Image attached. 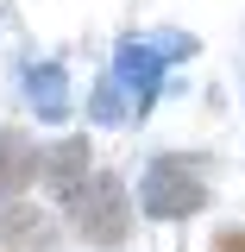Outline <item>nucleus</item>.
Returning <instances> with one entry per match:
<instances>
[{
  "label": "nucleus",
  "instance_id": "1",
  "mask_svg": "<svg viewBox=\"0 0 245 252\" xmlns=\"http://www.w3.org/2000/svg\"><path fill=\"white\" fill-rule=\"evenodd\" d=\"M132 208L157 227H176V220H195L201 208H214V177H208V158L195 152H151L145 170H138V189H132Z\"/></svg>",
  "mask_w": 245,
  "mask_h": 252
},
{
  "label": "nucleus",
  "instance_id": "2",
  "mask_svg": "<svg viewBox=\"0 0 245 252\" xmlns=\"http://www.w3.org/2000/svg\"><path fill=\"white\" fill-rule=\"evenodd\" d=\"M69 233L88 252H120L138 233V208H132V183L120 170H88V183L69 202Z\"/></svg>",
  "mask_w": 245,
  "mask_h": 252
},
{
  "label": "nucleus",
  "instance_id": "3",
  "mask_svg": "<svg viewBox=\"0 0 245 252\" xmlns=\"http://www.w3.org/2000/svg\"><path fill=\"white\" fill-rule=\"evenodd\" d=\"M163 76H170V63H163V51L151 44V32H145V38H120V44H113V57H107V69H101V82L113 89V101H120L126 126L145 120V114L157 107Z\"/></svg>",
  "mask_w": 245,
  "mask_h": 252
},
{
  "label": "nucleus",
  "instance_id": "4",
  "mask_svg": "<svg viewBox=\"0 0 245 252\" xmlns=\"http://www.w3.org/2000/svg\"><path fill=\"white\" fill-rule=\"evenodd\" d=\"M88 170H94V139L88 132H63L51 145H38V189H44L57 208L76 202V189L88 183Z\"/></svg>",
  "mask_w": 245,
  "mask_h": 252
},
{
  "label": "nucleus",
  "instance_id": "5",
  "mask_svg": "<svg viewBox=\"0 0 245 252\" xmlns=\"http://www.w3.org/2000/svg\"><path fill=\"white\" fill-rule=\"evenodd\" d=\"M0 252H63V227L44 202H6L0 208Z\"/></svg>",
  "mask_w": 245,
  "mask_h": 252
},
{
  "label": "nucleus",
  "instance_id": "6",
  "mask_svg": "<svg viewBox=\"0 0 245 252\" xmlns=\"http://www.w3.org/2000/svg\"><path fill=\"white\" fill-rule=\"evenodd\" d=\"M31 183H38V139H31L26 126L0 120V208L19 202Z\"/></svg>",
  "mask_w": 245,
  "mask_h": 252
},
{
  "label": "nucleus",
  "instance_id": "7",
  "mask_svg": "<svg viewBox=\"0 0 245 252\" xmlns=\"http://www.w3.org/2000/svg\"><path fill=\"white\" fill-rule=\"evenodd\" d=\"M19 101H26L38 120H63V114H69V69L51 63V57L26 63V69H19Z\"/></svg>",
  "mask_w": 245,
  "mask_h": 252
},
{
  "label": "nucleus",
  "instance_id": "8",
  "mask_svg": "<svg viewBox=\"0 0 245 252\" xmlns=\"http://www.w3.org/2000/svg\"><path fill=\"white\" fill-rule=\"evenodd\" d=\"M208 252H245V220H226V227H214Z\"/></svg>",
  "mask_w": 245,
  "mask_h": 252
}]
</instances>
